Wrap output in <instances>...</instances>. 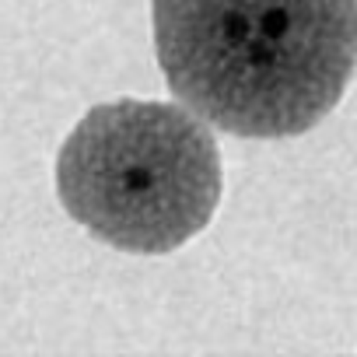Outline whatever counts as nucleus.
Masks as SVG:
<instances>
[{"label":"nucleus","instance_id":"nucleus-2","mask_svg":"<svg viewBox=\"0 0 357 357\" xmlns=\"http://www.w3.org/2000/svg\"><path fill=\"white\" fill-rule=\"evenodd\" d=\"M56 197L98 242L161 256L211 225L221 151L190 109L116 98L95 105L63 140Z\"/></svg>","mask_w":357,"mask_h":357},{"label":"nucleus","instance_id":"nucleus-1","mask_svg":"<svg viewBox=\"0 0 357 357\" xmlns=\"http://www.w3.org/2000/svg\"><path fill=\"white\" fill-rule=\"evenodd\" d=\"M151 22L172 95L249 140L308 133L357 70V0H151Z\"/></svg>","mask_w":357,"mask_h":357}]
</instances>
